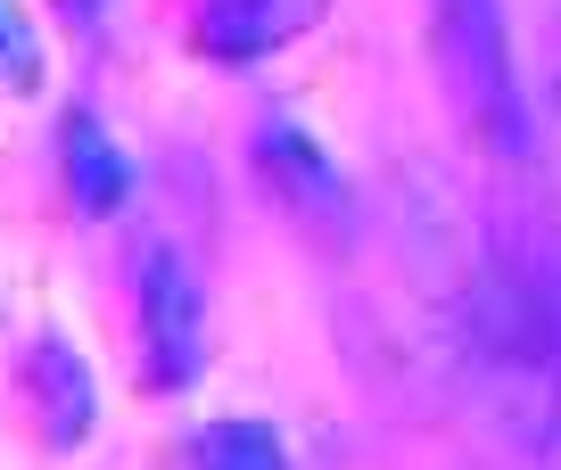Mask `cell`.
Masks as SVG:
<instances>
[{
	"label": "cell",
	"instance_id": "cell-7",
	"mask_svg": "<svg viewBox=\"0 0 561 470\" xmlns=\"http://www.w3.org/2000/svg\"><path fill=\"white\" fill-rule=\"evenodd\" d=\"M191 470H289V454L264 421H207L191 446Z\"/></svg>",
	"mask_w": 561,
	"mask_h": 470
},
{
	"label": "cell",
	"instance_id": "cell-9",
	"mask_svg": "<svg viewBox=\"0 0 561 470\" xmlns=\"http://www.w3.org/2000/svg\"><path fill=\"white\" fill-rule=\"evenodd\" d=\"M537 107H545L553 149H561V18H553V34H545V91H537Z\"/></svg>",
	"mask_w": 561,
	"mask_h": 470
},
{
	"label": "cell",
	"instance_id": "cell-4",
	"mask_svg": "<svg viewBox=\"0 0 561 470\" xmlns=\"http://www.w3.org/2000/svg\"><path fill=\"white\" fill-rule=\"evenodd\" d=\"M331 0H198V50L215 67H256V58L289 50L298 34H314Z\"/></svg>",
	"mask_w": 561,
	"mask_h": 470
},
{
	"label": "cell",
	"instance_id": "cell-1",
	"mask_svg": "<svg viewBox=\"0 0 561 470\" xmlns=\"http://www.w3.org/2000/svg\"><path fill=\"white\" fill-rule=\"evenodd\" d=\"M438 74L455 91L462 124L479 149H495L504 165L528 157V100L512 74V42H504V0H438Z\"/></svg>",
	"mask_w": 561,
	"mask_h": 470
},
{
	"label": "cell",
	"instance_id": "cell-3",
	"mask_svg": "<svg viewBox=\"0 0 561 470\" xmlns=\"http://www.w3.org/2000/svg\"><path fill=\"white\" fill-rule=\"evenodd\" d=\"M256 174L273 182V198L298 223H314L322 240H355V191H347V174H339V157L322 149L314 133H298V124H264L256 133Z\"/></svg>",
	"mask_w": 561,
	"mask_h": 470
},
{
	"label": "cell",
	"instance_id": "cell-6",
	"mask_svg": "<svg viewBox=\"0 0 561 470\" xmlns=\"http://www.w3.org/2000/svg\"><path fill=\"white\" fill-rule=\"evenodd\" d=\"M58 157H67V198L91 215V223H100V215H124V198H133V165H124V149L107 140V124L91 116V107L67 116Z\"/></svg>",
	"mask_w": 561,
	"mask_h": 470
},
{
	"label": "cell",
	"instance_id": "cell-5",
	"mask_svg": "<svg viewBox=\"0 0 561 470\" xmlns=\"http://www.w3.org/2000/svg\"><path fill=\"white\" fill-rule=\"evenodd\" d=\"M25 397H34V421H42V437H50L58 454L91 446V429H100V380H91V364L75 355V339L42 331L34 347H25Z\"/></svg>",
	"mask_w": 561,
	"mask_h": 470
},
{
	"label": "cell",
	"instance_id": "cell-2",
	"mask_svg": "<svg viewBox=\"0 0 561 470\" xmlns=\"http://www.w3.org/2000/svg\"><path fill=\"white\" fill-rule=\"evenodd\" d=\"M133 331H140V380L158 397H182L207 371V280L174 240H149L133 264Z\"/></svg>",
	"mask_w": 561,
	"mask_h": 470
},
{
	"label": "cell",
	"instance_id": "cell-10",
	"mask_svg": "<svg viewBox=\"0 0 561 470\" xmlns=\"http://www.w3.org/2000/svg\"><path fill=\"white\" fill-rule=\"evenodd\" d=\"M58 9H67L75 25H91V18H100V9H107V0H58Z\"/></svg>",
	"mask_w": 561,
	"mask_h": 470
},
{
	"label": "cell",
	"instance_id": "cell-8",
	"mask_svg": "<svg viewBox=\"0 0 561 470\" xmlns=\"http://www.w3.org/2000/svg\"><path fill=\"white\" fill-rule=\"evenodd\" d=\"M0 83L42 91V42H34V25H25L18 0H0Z\"/></svg>",
	"mask_w": 561,
	"mask_h": 470
}]
</instances>
